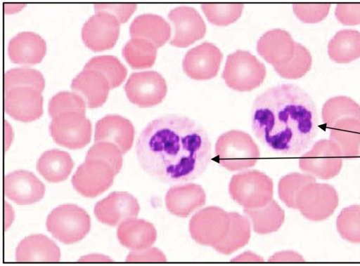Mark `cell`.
Wrapping results in <instances>:
<instances>
[{
    "instance_id": "12",
    "label": "cell",
    "mask_w": 360,
    "mask_h": 266,
    "mask_svg": "<svg viewBox=\"0 0 360 266\" xmlns=\"http://www.w3.org/2000/svg\"><path fill=\"white\" fill-rule=\"evenodd\" d=\"M120 24L113 15L105 11L96 12L82 27L84 44L94 51L112 48L119 37Z\"/></svg>"
},
{
    "instance_id": "24",
    "label": "cell",
    "mask_w": 360,
    "mask_h": 266,
    "mask_svg": "<svg viewBox=\"0 0 360 266\" xmlns=\"http://www.w3.org/2000/svg\"><path fill=\"white\" fill-rule=\"evenodd\" d=\"M60 251L57 244L43 234L26 237L18 244L15 260L22 262H58Z\"/></svg>"
},
{
    "instance_id": "10",
    "label": "cell",
    "mask_w": 360,
    "mask_h": 266,
    "mask_svg": "<svg viewBox=\"0 0 360 266\" xmlns=\"http://www.w3.org/2000/svg\"><path fill=\"white\" fill-rule=\"evenodd\" d=\"M115 173L107 162L98 159H85L72 178L75 189L86 197H95L108 189Z\"/></svg>"
},
{
    "instance_id": "17",
    "label": "cell",
    "mask_w": 360,
    "mask_h": 266,
    "mask_svg": "<svg viewBox=\"0 0 360 266\" xmlns=\"http://www.w3.org/2000/svg\"><path fill=\"white\" fill-rule=\"evenodd\" d=\"M4 192L17 204L30 205L43 198L45 186L32 172L17 170L5 176Z\"/></svg>"
},
{
    "instance_id": "25",
    "label": "cell",
    "mask_w": 360,
    "mask_h": 266,
    "mask_svg": "<svg viewBox=\"0 0 360 266\" xmlns=\"http://www.w3.org/2000/svg\"><path fill=\"white\" fill-rule=\"evenodd\" d=\"M117 237L123 246L131 251H142L155 242L157 231L152 223L133 218L120 224Z\"/></svg>"
},
{
    "instance_id": "31",
    "label": "cell",
    "mask_w": 360,
    "mask_h": 266,
    "mask_svg": "<svg viewBox=\"0 0 360 266\" xmlns=\"http://www.w3.org/2000/svg\"><path fill=\"white\" fill-rule=\"evenodd\" d=\"M83 69L95 70L101 73L108 81L110 89L119 86L124 80L127 70L113 55H98L91 58Z\"/></svg>"
},
{
    "instance_id": "4",
    "label": "cell",
    "mask_w": 360,
    "mask_h": 266,
    "mask_svg": "<svg viewBox=\"0 0 360 266\" xmlns=\"http://www.w3.org/2000/svg\"><path fill=\"white\" fill-rule=\"evenodd\" d=\"M229 192L232 199L244 209H257L273 200L274 183L264 172L247 169L231 177Z\"/></svg>"
},
{
    "instance_id": "34",
    "label": "cell",
    "mask_w": 360,
    "mask_h": 266,
    "mask_svg": "<svg viewBox=\"0 0 360 266\" xmlns=\"http://www.w3.org/2000/svg\"><path fill=\"white\" fill-rule=\"evenodd\" d=\"M32 87L41 92L45 86L42 74L28 67L13 68L5 72L4 77V91L14 87Z\"/></svg>"
},
{
    "instance_id": "43",
    "label": "cell",
    "mask_w": 360,
    "mask_h": 266,
    "mask_svg": "<svg viewBox=\"0 0 360 266\" xmlns=\"http://www.w3.org/2000/svg\"><path fill=\"white\" fill-rule=\"evenodd\" d=\"M24 6L22 4H5L4 11L6 13H12L20 11Z\"/></svg>"
},
{
    "instance_id": "7",
    "label": "cell",
    "mask_w": 360,
    "mask_h": 266,
    "mask_svg": "<svg viewBox=\"0 0 360 266\" xmlns=\"http://www.w3.org/2000/svg\"><path fill=\"white\" fill-rule=\"evenodd\" d=\"M229 225V212L218 206H208L192 216L189 232L197 243L214 248L226 237Z\"/></svg>"
},
{
    "instance_id": "15",
    "label": "cell",
    "mask_w": 360,
    "mask_h": 266,
    "mask_svg": "<svg viewBox=\"0 0 360 266\" xmlns=\"http://www.w3.org/2000/svg\"><path fill=\"white\" fill-rule=\"evenodd\" d=\"M4 109L15 120L30 122L43 113L41 91L32 87H14L5 91Z\"/></svg>"
},
{
    "instance_id": "36",
    "label": "cell",
    "mask_w": 360,
    "mask_h": 266,
    "mask_svg": "<svg viewBox=\"0 0 360 266\" xmlns=\"http://www.w3.org/2000/svg\"><path fill=\"white\" fill-rule=\"evenodd\" d=\"M337 230L340 236L353 243L360 242V206L344 208L337 218Z\"/></svg>"
},
{
    "instance_id": "13",
    "label": "cell",
    "mask_w": 360,
    "mask_h": 266,
    "mask_svg": "<svg viewBox=\"0 0 360 266\" xmlns=\"http://www.w3.org/2000/svg\"><path fill=\"white\" fill-rule=\"evenodd\" d=\"M222 58L223 54L217 46L203 42L186 53L182 62L183 70L195 80L211 79L217 76Z\"/></svg>"
},
{
    "instance_id": "40",
    "label": "cell",
    "mask_w": 360,
    "mask_h": 266,
    "mask_svg": "<svg viewBox=\"0 0 360 266\" xmlns=\"http://www.w3.org/2000/svg\"><path fill=\"white\" fill-rule=\"evenodd\" d=\"M165 255L157 248H148L142 251H132L126 258L127 262H165Z\"/></svg>"
},
{
    "instance_id": "41",
    "label": "cell",
    "mask_w": 360,
    "mask_h": 266,
    "mask_svg": "<svg viewBox=\"0 0 360 266\" xmlns=\"http://www.w3.org/2000/svg\"><path fill=\"white\" fill-rule=\"evenodd\" d=\"M269 262H302L304 259L298 253L293 251H283L271 255Z\"/></svg>"
},
{
    "instance_id": "18",
    "label": "cell",
    "mask_w": 360,
    "mask_h": 266,
    "mask_svg": "<svg viewBox=\"0 0 360 266\" xmlns=\"http://www.w3.org/2000/svg\"><path fill=\"white\" fill-rule=\"evenodd\" d=\"M295 43L289 33L281 29L266 32L257 41V51L274 67L287 64L293 57Z\"/></svg>"
},
{
    "instance_id": "42",
    "label": "cell",
    "mask_w": 360,
    "mask_h": 266,
    "mask_svg": "<svg viewBox=\"0 0 360 266\" xmlns=\"http://www.w3.org/2000/svg\"><path fill=\"white\" fill-rule=\"evenodd\" d=\"M264 260L262 257L250 251L244 252L231 259V261L233 262H263Z\"/></svg>"
},
{
    "instance_id": "22",
    "label": "cell",
    "mask_w": 360,
    "mask_h": 266,
    "mask_svg": "<svg viewBox=\"0 0 360 266\" xmlns=\"http://www.w3.org/2000/svg\"><path fill=\"white\" fill-rule=\"evenodd\" d=\"M7 51L13 62L34 65L42 60L46 54V46L45 41L38 34L22 32L9 41Z\"/></svg>"
},
{
    "instance_id": "20",
    "label": "cell",
    "mask_w": 360,
    "mask_h": 266,
    "mask_svg": "<svg viewBox=\"0 0 360 266\" xmlns=\"http://www.w3.org/2000/svg\"><path fill=\"white\" fill-rule=\"evenodd\" d=\"M206 201V194L198 184H177L172 186L165 195V205L168 211L179 218H186L202 206Z\"/></svg>"
},
{
    "instance_id": "33",
    "label": "cell",
    "mask_w": 360,
    "mask_h": 266,
    "mask_svg": "<svg viewBox=\"0 0 360 266\" xmlns=\"http://www.w3.org/2000/svg\"><path fill=\"white\" fill-rule=\"evenodd\" d=\"M315 181V178L304 173L287 174L279 180V197L288 207L296 208V199L299 192L305 185Z\"/></svg>"
},
{
    "instance_id": "32",
    "label": "cell",
    "mask_w": 360,
    "mask_h": 266,
    "mask_svg": "<svg viewBox=\"0 0 360 266\" xmlns=\"http://www.w3.org/2000/svg\"><path fill=\"white\" fill-rule=\"evenodd\" d=\"M244 5L240 3H205L201 8L210 22L226 26L235 22L241 15Z\"/></svg>"
},
{
    "instance_id": "9",
    "label": "cell",
    "mask_w": 360,
    "mask_h": 266,
    "mask_svg": "<svg viewBox=\"0 0 360 266\" xmlns=\"http://www.w3.org/2000/svg\"><path fill=\"white\" fill-rule=\"evenodd\" d=\"M315 182L307 184L299 192L296 208L306 218L319 221L333 213L338 204V196L333 187Z\"/></svg>"
},
{
    "instance_id": "6",
    "label": "cell",
    "mask_w": 360,
    "mask_h": 266,
    "mask_svg": "<svg viewBox=\"0 0 360 266\" xmlns=\"http://www.w3.org/2000/svg\"><path fill=\"white\" fill-rule=\"evenodd\" d=\"M47 230L59 241L71 244L82 240L91 228L88 213L74 204L55 208L47 216Z\"/></svg>"
},
{
    "instance_id": "14",
    "label": "cell",
    "mask_w": 360,
    "mask_h": 266,
    "mask_svg": "<svg viewBox=\"0 0 360 266\" xmlns=\"http://www.w3.org/2000/svg\"><path fill=\"white\" fill-rule=\"evenodd\" d=\"M168 18L174 27V34L169 44L175 47H188L202 39L206 33V25L202 16L193 7H176L169 12Z\"/></svg>"
},
{
    "instance_id": "38",
    "label": "cell",
    "mask_w": 360,
    "mask_h": 266,
    "mask_svg": "<svg viewBox=\"0 0 360 266\" xmlns=\"http://www.w3.org/2000/svg\"><path fill=\"white\" fill-rule=\"evenodd\" d=\"M307 51L300 44L295 43V50L292 58L285 65L275 67V71L283 78L297 79L301 77L306 72V65L308 62Z\"/></svg>"
},
{
    "instance_id": "3",
    "label": "cell",
    "mask_w": 360,
    "mask_h": 266,
    "mask_svg": "<svg viewBox=\"0 0 360 266\" xmlns=\"http://www.w3.org/2000/svg\"><path fill=\"white\" fill-rule=\"evenodd\" d=\"M214 152L217 162L230 171L253 167L260 157L259 148L252 138L240 130H230L220 135Z\"/></svg>"
},
{
    "instance_id": "35",
    "label": "cell",
    "mask_w": 360,
    "mask_h": 266,
    "mask_svg": "<svg viewBox=\"0 0 360 266\" xmlns=\"http://www.w3.org/2000/svg\"><path fill=\"white\" fill-rule=\"evenodd\" d=\"M84 99L78 93L60 91L54 95L49 102L48 111L51 118L62 113L75 112L85 114Z\"/></svg>"
},
{
    "instance_id": "23",
    "label": "cell",
    "mask_w": 360,
    "mask_h": 266,
    "mask_svg": "<svg viewBox=\"0 0 360 266\" xmlns=\"http://www.w3.org/2000/svg\"><path fill=\"white\" fill-rule=\"evenodd\" d=\"M70 87L86 100L89 108L101 107L107 100L110 89L108 81L100 72L83 69L72 80Z\"/></svg>"
},
{
    "instance_id": "21",
    "label": "cell",
    "mask_w": 360,
    "mask_h": 266,
    "mask_svg": "<svg viewBox=\"0 0 360 266\" xmlns=\"http://www.w3.org/2000/svg\"><path fill=\"white\" fill-rule=\"evenodd\" d=\"M330 150L316 149L314 147L300 158V168L314 178L328 180L335 177L342 168V154L338 145Z\"/></svg>"
},
{
    "instance_id": "8",
    "label": "cell",
    "mask_w": 360,
    "mask_h": 266,
    "mask_svg": "<svg viewBox=\"0 0 360 266\" xmlns=\"http://www.w3.org/2000/svg\"><path fill=\"white\" fill-rule=\"evenodd\" d=\"M49 131L56 143L77 149L84 147L90 142L91 124L85 114L65 112L52 118Z\"/></svg>"
},
{
    "instance_id": "29",
    "label": "cell",
    "mask_w": 360,
    "mask_h": 266,
    "mask_svg": "<svg viewBox=\"0 0 360 266\" xmlns=\"http://www.w3.org/2000/svg\"><path fill=\"white\" fill-rule=\"evenodd\" d=\"M230 225L226 237L214 248L217 252L229 255L247 244L250 238L251 224L245 215L229 212Z\"/></svg>"
},
{
    "instance_id": "5",
    "label": "cell",
    "mask_w": 360,
    "mask_h": 266,
    "mask_svg": "<svg viewBox=\"0 0 360 266\" xmlns=\"http://www.w3.org/2000/svg\"><path fill=\"white\" fill-rule=\"evenodd\" d=\"M265 65L250 52L237 50L227 56L222 77L226 84L235 91H250L264 81Z\"/></svg>"
},
{
    "instance_id": "28",
    "label": "cell",
    "mask_w": 360,
    "mask_h": 266,
    "mask_svg": "<svg viewBox=\"0 0 360 266\" xmlns=\"http://www.w3.org/2000/svg\"><path fill=\"white\" fill-rule=\"evenodd\" d=\"M252 230L259 234H266L277 231L285 220L284 211L274 200L257 209H244Z\"/></svg>"
},
{
    "instance_id": "27",
    "label": "cell",
    "mask_w": 360,
    "mask_h": 266,
    "mask_svg": "<svg viewBox=\"0 0 360 266\" xmlns=\"http://www.w3.org/2000/svg\"><path fill=\"white\" fill-rule=\"evenodd\" d=\"M74 163L70 155L57 149L44 152L37 162V170L47 181L59 182L68 178Z\"/></svg>"
},
{
    "instance_id": "26",
    "label": "cell",
    "mask_w": 360,
    "mask_h": 266,
    "mask_svg": "<svg viewBox=\"0 0 360 266\" xmlns=\"http://www.w3.org/2000/svg\"><path fill=\"white\" fill-rule=\"evenodd\" d=\"M129 34L131 38L150 41L158 48L169 39L171 27L162 16L145 13L134 19L130 25Z\"/></svg>"
},
{
    "instance_id": "30",
    "label": "cell",
    "mask_w": 360,
    "mask_h": 266,
    "mask_svg": "<svg viewBox=\"0 0 360 266\" xmlns=\"http://www.w3.org/2000/svg\"><path fill=\"white\" fill-rule=\"evenodd\" d=\"M122 55L132 68H148L155 61L157 48L146 39L131 38L123 47Z\"/></svg>"
},
{
    "instance_id": "11",
    "label": "cell",
    "mask_w": 360,
    "mask_h": 266,
    "mask_svg": "<svg viewBox=\"0 0 360 266\" xmlns=\"http://www.w3.org/2000/svg\"><path fill=\"white\" fill-rule=\"evenodd\" d=\"M167 90L164 77L155 71L133 72L124 85L129 100L141 107H150L160 103Z\"/></svg>"
},
{
    "instance_id": "37",
    "label": "cell",
    "mask_w": 360,
    "mask_h": 266,
    "mask_svg": "<svg viewBox=\"0 0 360 266\" xmlns=\"http://www.w3.org/2000/svg\"><path fill=\"white\" fill-rule=\"evenodd\" d=\"M85 159H98L108 163L117 175L122 166V152L109 142H95L88 150Z\"/></svg>"
},
{
    "instance_id": "2",
    "label": "cell",
    "mask_w": 360,
    "mask_h": 266,
    "mask_svg": "<svg viewBox=\"0 0 360 266\" xmlns=\"http://www.w3.org/2000/svg\"><path fill=\"white\" fill-rule=\"evenodd\" d=\"M251 126L259 141L271 151L286 156L301 154L319 130L316 104L297 85H276L255 99Z\"/></svg>"
},
{
    "instance_id": "16",
    "label": "cell",
    "mask_w": 360,
    "mask_h": 266,
    "mask_svg": "<svg viewBox=\"0 0 360 266\" xmlns=\"http://www.w3.org/2000/svg\"><path fill=\"white\" fill-rule=\"evenodd\" d=\"M139 211L137 199L127 192H113L97 202L94 207V214L98 221L110 226L136 218Z\"/></svg>"
},
{
    "instance_id": "19",
    "label": "cell",
    "mask_w": 360,
    "mask_h": 266,
    "mask_svg": "<svg viewBox=\"0 0 360 266\" xmlns=\"http://www.w3.org/2000/svg\"><path fill=\"white\" fill-rule=\"evenodd\" d=\"M134 133V127L129 119L120 115L109 114L96 122L94 142L113 143L125 153L133 145Z\"/></svg>"
},
{
    "instance_id": "1",
    "label": "cell",
    "mask_w": 360,
    "mask_h": 266,
    "mask_svg": "<svg viewBox=\"0 0 360 266\" xmlns=\"http://www.w3.org/2000/svg\"><path fill=\"white\" fill-rule=\"evenodd\" d=\"M141 168L168 184H182L200 176L210 165L212 143L204 128L192 119L167 114L143 129L136 144Z\"/></svg>"
},
{
    "instance_id": "44",
    "label": "cell",
    "mask_w": 360,
    "mask_h": 266,
    "mask_svg": "<svg viewBox=\"0 0 360 266\" xmlns=\"http://www.w3.org/2000/svg\"><path fill=\"white\" fill-rule=\"evenodd\" d=\"M5 208H6V211H5V228H8V227L11 225V223L12 222V220L13 219V214H11L10 215H8L9 213V205L8 204L6 203V206H5Z\"/></svg>"
},
{
    "instance_id": "39",
    "label": "cell",
    "mask_w": 360,
    "mask_h": 266,
    "mask_svg": "<svg viewBox=\"0 0 360 266\" xmlns=\"http://www.w3.org/2000/svg\"><path fill=\"white\" fill-rule=\"evenodd\" d=\"M95 12L105 11L113 15L120 23L127 21L136 8V4H95Z\"/></svg>"
}]
</instances>
